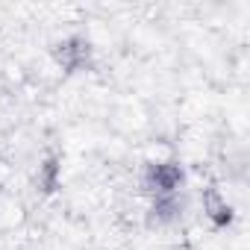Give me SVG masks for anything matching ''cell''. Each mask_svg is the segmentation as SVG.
<instances>
[{
	"instance_id": "6da1fadb",
	"label": "cell",
	"mask_w": 250,
	"mask_h": 250,
	"mask_svg": "<svg viewBox=\"0 0 250 250\" xmlns=\"http://www.w3.org/2000/svg\"><path fill=\"white\" fill-rule=\"evenodd\" d=\"M206 212H209V218H212L215 224H227V221H229V206H227V200H221L215 191L206 194Z\"/></svg>"
}]
</instances>
